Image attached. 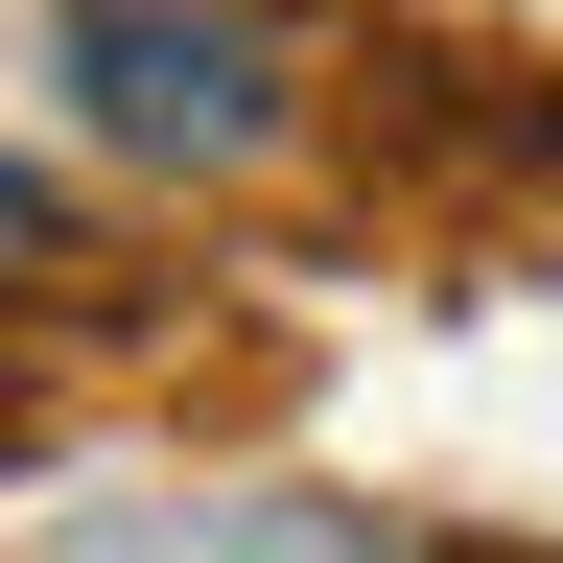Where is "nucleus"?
I'll use <instances>...</instances> for the list:
<instances>
[{
    "label": "nucleus",
    "instance_id": "1",
    "mask_svg": "<svg viewBox=\"0 0 563 563\" xmlns=\"http://www.w3.org/2000/svg\"><path fill=\"white\" fill-rule=\"evenodd\" d=\"M70 95H95L141 165H258L282 141V47L235 0H70Z\"/></svg>",
    "mask_w": 563,
    "mask_h": 563
},
{
    "label": "nucleus",
    "instance_id": "2",
    "mask_svg": "<svg viewBox=\"0 0 563 563\" xmlns=\"http://www.w3.org/2000/svg\"><path fill=\"white\" fill-rule=\"evenodd\" d=\"M24 235H47V188H24V165H0V258H24Z\"/></svg>",
    "mask_w": 563,
    "mask_h": 563
}]
</instances>
